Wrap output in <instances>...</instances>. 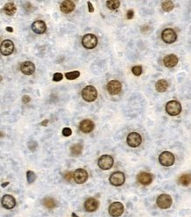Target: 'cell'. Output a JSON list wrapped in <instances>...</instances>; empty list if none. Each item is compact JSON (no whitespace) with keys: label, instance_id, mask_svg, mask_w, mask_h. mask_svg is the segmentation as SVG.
Returning <instances> with one entry per match:
<instances>
[{"label":"cell","instance_id":"cell-8","mask_svg":"<svg viewBox=\"0 0 191 217\" xmlns=\"http://www.w3.org/2000/svg\"><path fill=\"white\" fill-rule=\"evenodd\" d=\"M124 212V206L123 204L119 201L113 202L109 206L108 213L112 217H120Z\"/></svg>","mask_w":191,"mask_h":217},{"label":"cell","instance_id":"cell-11","mask_svg":"<svg viewBox=\"0 0 191 217\" xmlns=\"http://www.w3.org/2000/svg\"><path fill=\"white\" fill-rule=\"evenodd\" d=\"M122 83L118 80H111L107 84V91L111 95H117L122 91Z\"/></svg>","mask_w":191,"mask_h":217},{"label":"cell","instance_id":"cell-3","mask_svg":"<svg viewBox=\"0 0 191 217\" xmlns=\"http://www.w3.org/2000/svg\"><path fill=\"white\" fill-rule=\"evenodd\" d=\"M159 161L161 165L168 167V166H172L174 164L175 157H174V154L169 151H163L159 156Z\"/></svg>","mask_w":191,"mask_h":217},{"label":"cell","instance_id":"cell-15","mask_svg":"<svg viewBox=\"0 0 191 217\" xmlns=\"http://www.w3.org/2000/svg\"><path fill=\"white\" fill-rule=\"evenodd\" d=\"M84 208L87 212H90V213L94 212V211L97 210L98 208H99V201L94 198H89L88 200H85V204H84Z\"/></svg>","mask_w":191,"mask_h":217},{"label":"cell","instance_id":"cell-33","mask_svg":"<svg viewBox=\"0 0 191 217\" xmlns=\"http://www.w3.org/2000/svg\"><path fill=\"white\" fill-rule=\"evenodd\" d=\"M28 146L29 149H31L32 151H35L37 148V142L35 141H30L28 143Z\"/></svg>","mask_w":191,"mask_h":217},{"label":"cell","instance_id":"cell-21","mask_svg":"<svg viewBox=\"0 0 191 217\" xmlns=\"http://www.w3.org/2000/svg\"><path fill=\"white\" fill-rule=\"evenodd\" d=\"M60 9L62 11V13H71L75 9V4L71 0H65L64 2H62V4L60 6Z\"/></svg>","mask_w":191,"mask_h":217},{"label":"cell","instance_id":"cell-44","mask_svg":"<svg viewBox=\"0 0 191 217\" xmlns=\"http://www.w3.org/2000/svg\"><path fill=\"white\" fill-rule=\"evenodd\" d=\"M2 80H3V77H2V76H1V75H0V82H1V81H2Z\"/></svg>","mask_w":191,"mask_h":217},{"label":"cell","instance_id":"cell-25","mask_svg":"<svg viewBox=\"0 0 191 217\" xmlns=\"http://www.w3.org/2000/svg\"><path fill=\"white\" fill-rule=\"evenodd\" d=\"M43 205L47 208H49V209H53V208H55L56 207H57V202H56V200L53 199V198H45L44 200H43Z\"/></svg>","mask_w":191,"mask_h":217},{"label":"cell","instance_id":"cell-16","mask_svg":"<svg viewBox=\"0 0 191 217\" xmlns=\"http://www.w3.org/2000/svg\"><path fill=\"white\" fill-rule=\"evenodd\" d=\"M32 30L37 34V35H42L44 34L47 30L46 23L43 20H36L32 24Z\"/></svg>","mask_w":191,"mask_h":217},{"label":"cell","instance_id":"cell-36","mask_svg":"<svg viewBox=\"0 0 191 217\" xmlns=\"http://www.w3.org/2000/svg\"><path fill=\"white\" fill-rule=\"evenodd\" d=\"M126 17H127L128 20H131V19H133V17H134V11L133 10H129L127 12V15H126Z\"/></svg>","mask_w":191,"mask_h":217},{"label":"cell","instance_id":"cell-43","mask_svg":"<svg viewBox=\"0 0 191 217\" xmlns=\"http://www.w3.org/2000/svg\"><path fill=\"white\" fill-rule=\"evenodd\" d=\"M3 136H4V134L2 133V132H0V138H1V137H3Z\"/></svg>","mask_w":191,"mask_h":217},{"label":"cell","instance_id":"cell-18","mask_svg":"<svg viewBox=\"0 0 191 217\" xmlns=\"http://www.w3.org/2000/svg\"><path fill=\"white\" fill-rule=\"evenodd\" d=\"M94 123L91 120H84L80 122L79 124V128L83 133H91L94 129Z\"/></svg>","mask_w":191,"mask_h":217},{"label":"cell","instance_id":"cell-39","mask_svg":"<svg viewBox=\"0 0 191 217\" xmlns=\"http://www.w3.org/2000/svg\"><path fill=\"white\" fill-rule=\"evenodd\" d=\"M48 123H49V120H44L43 122H42V126L46 127L48 125Z\"/></svg>","mask_w":191,"mask_h":217},{"label":"cell","instance_id":"cell-40","mask_svg":"<svg viewBox=\"0 0 191 217\" xmlns=\"http://www.w3.org/2000/svg\"><path fill=\"white\" fill-rule=\"evenodd\" d=\"M6 31H7V32H10V33H13V28H11V27H7V28H6Z\"/></svg>","mask_w":191,"mask_h":217},{"label":"cell","instance_id":"cell-19","mask_svg":"<svg viewBox=\"0 0 191 217\" xmlns=\"http://www.w3.org/2000/svg\"><path fill=\"white\" fill-rule=\"evenodd\" d=\"M163 63L164 65L167 68H173L174 66H176L178 63V57L174 54L171 55H167L164 57L163 59Z\"/></svg>","mask_w":191,"mask_h":217},{"label":"cell","instance_id":"cell-6","mask_svg":"<svg viewBox=\"0 0 191 217\" xmlns=\"http://www.w3.org/2000/svg\"><path fill=\"white\" fill-rule=\"evenodd\" d=\"M161 38H162L164 42H166L167 44H172V43L176 42L177 35L174 29L166 28L163 30L162 34H161Z\"/></svg>","mask_w":191,"mask_h":217},{"label":"cell","instance_id":"cell-22","mask_svg":"<svg viewBox=\"0 0 191 217\" xmlns=\"http://www.w3.org/2000/svg\"><path fill=\"white\" fill-rule=\"evenodd\" d=\"M168 82L165 79H160L159 81H157V83L155 84V89L159 92H165L168 89Z\"/></svg>","mask_w":191,"mask_h":217},{"label":"cell","instance_id":"cell-37","mask_svg":"<svg viewBox=\"0 0 191 217\" xmlns=\"http://www.w3.org/2000/svg\"><path fill=\"white\" fill-rule=\"evenodd\" d=\"M30 100H31V98H30L28 95H24V96L22 97V102H23L24 104H28V103H29Z\"/></svg>","mask_w":191,"mask_h":217},{"label":"cell","instance_id":"cell-29","mask_svg":"<svg viewBox=\"0 0 191 217\" xmlns=\"http://www.w3.org/2000/svg\"><path fill=\"white\" fill-rule=\"evenodd\" d=\"M80 76V72L79 71H71V72H67L65 73V77L69 80H74L77 79Z\"/></svg>","mask_w":191,"mask_h":217},{"label":"cell","instance_id":"cell-38","mask_svg":"<svg viewBox=\"0 0 191 217\" xmlns=\"http://www.w3.org/2000/svg\"><path fill=\"white\" fill-rule=\"evenodd\" d=\"M87 6H88V9H89V13H92L94 12V8H93L92 3H91L90 1L87 2Z\"/></svg>","mask_w":191,"mask_h":217},{"label":"cell","instance_id":"cell-28","mask_svg":"<svg viewBox=\"0 0 191 217\" xmlns=\"http://www.w3.org/2000/svg\"><path fill=\"white\" fill-rule=\"evenodd\" d=\"M179 182L184 186H187L190 184V175L189 174H183L179 178Z\"/></svg>","mask_w":191,"mask_h":217},{"label":"cell","instance_id":"cell-4","mask_svg":"<svg viewBox=\"0 0 191 217\" xmlns=\"http://www.w3.org/2000/svg\"><path fill=\"white\" fill-rule=\"evenodd\" d=\"M97 44H98V39L92 34H87L82 39V45L85 49H94L97 46Z\"/></svg>","mask_w":191,"mask_h":217},{"label":"cell","instance_id":"cell-7","mask_svg":"<svg viewBox=\"0 0 191 217\" xmlns=\"http://www.w3.org/2000/svg\"><path fill=\"white\" fill-rule=\"evenodd\" d=\"M98 165L100 169L107 171L112 168L114 165L113 157L109 155H103L101 156L98 160Z\"/></svg>","mask_w":191,"mask_h":217},{"label":"cell","instance_id":"cell-13","mask_svg":"<svg viewBox=\"0 0 191 217\" xmlns=\"http://www.w3.org/2000/svg\"><path fill=\"white\" fill-rule=\"evenodd\" d=\"M73 178L77 184H84L88 179V172L85 169H77L73 172Z\"/></svg>","mask_w":191,"mask_h":217},{"label":"cell","instance_id":"cell-9","mask_svg":"<svg viewBox=\"0 0 191 217\" xmlns=\"http://www.w3.org/2000/svg\"><path fill=\"white\" fill-rule=\"evenodd\" d=\"M109 182L112 186H121L125 182V175L122 171H115L109 177Z\"/></svg>","mask_w":191,"mask_h":217},{"label":"cell","instance_id":"cell-24","mask_svg":"<svg viewBox=\"0 0 191 217\" xmlns=\"http://www.w3.org/2000/svg\"><path fill=\"white\" fill-rule=\"evenodd\" d=\"M83 151V146L80 143H76L71 147V154L74 156H78L82 153Z\"/></svg>","mask_w":191,"mask_h":217},{"label":"cell","instance_id":"cell-35","mask_svg":"<svg viewBox=\"0 0 191 217\" xmlns=\"http://www.w3.org/2000/svg\"><path fill=\"white\" fill-rule=\"evenodd\" d=\"M64 178H65L67 181H71V179L73 178V172L69 171V172L65 173V175H64Z\"/></svg>","mask_w":191,"mask_h":217},{"label":"cell","instance_id":"cell-31","mask_svg":"<svg viewBox=\"0 0 191 217\" xmlns=\"http://www.w3.org/2000/svg\"><path fill=\"white\" fill-rule=\"evenodd\" d=\"M131 72L133 73V75H135V76L139 77L142 74V72H143L142 67L141 66H139V65H138V66H134V67H132V69H131Z\"/></svg>","mask_w":191,"mask_h":217},{"label":"cell","instance_id":"cell-26","mask_svg":"<svg viewBox=\"0 0 191 217\" xmlns=\"http://www.w3.org/2000/svg\"><path fill=\"white\" fill-rule=\"evenodd\" d=\"M161 7H162V10L164 12H171L174 7V5L173 3V1H170V0H166V1H163L162 4H161Z\"/></svg>","mask_w":191,"mask_h":217},{"label":"cell","instance_id":"cell-2","mask_svg":"<svg viewBox=\"0 0 191 217\" xmlns=\"http://www.w3.org/2000/svg\"><path fill=\"white\" fill-rule=\"evenodd\" d=\"M166 112L171 116H176L182 112V105L176 100L168 101L166 105Z\"/></svg>","mask_w":191,"mask_h":217},{"label":"cell","instance_id":"cell-42","mask_svg":"<svg viewBox=\"0 0 191 217\" xmlns=\"http://www.w3.org/2000/svg\"><path fill=\"white\" fill-rule=\"evenodd\" d=\"M71 216H72V217H78V215H77L75 214V213H72V214H71Z\"/></svg>","mask_w":191,"mask_h":217},{"label":"cell","instance_id":"cell-30","mask_svg":"<svg viewBox=\"0 0 191 217\" xmlns=\"http://www.w3.org/2000/svg\"><path fill=\"white\" fill-rule=\"evenodd\" d=\"M27 179H28V183L35 182L36 179V173L34 171H28L27 172Z\"/></svg>","mask_w":191,"mask_h":217},{"label":"cell","instance_id":"cell-34","mask_svg":"<svg viewBox=\"0 0 191 217\" xmlns=\"http://www.w3.org/2000/svg\"><path fill=\"white\" fill-rule=\"evenodd\" d=\"M62 133H63L64 136L68 137V136H71V134H72V131H71V129L70 127H64V129H63V131H62Z\"/></svg>","mask_w":191,"mask_h":217},{"label":"cell","instance_id":"cell-27","mask_svg":"<svg viewBox=\"0 0 191 217\" xmlns=\"http://www.w3.org/2000/svg\"><path fill=\"white\" fill-rule=\"evenodd\" d=\"M121 2L119 0H108L106 2L107 7L109 10H116L120 6Z\"/></svg>","mask_w":191,"mask_h":217},{"label":"cell","instance_id":"cell-20","mask_svg":"<svg viewBox=\"0 0 191 217\" xmlns=\"http://www.w3.org/2000/svg\"><path fill=\"white\" fill-rule=\"evenodd\" d=\"M137 181L143 186H148L152 181V176L148 172H140L137 175Z\"/></svg>","mask_w":191,"mask_h":217},{"label":"cell","instance_id":"cell-23","mask_svg":"<svg viewBox=\"0 0 191 217\" xmlns=\"http://www.w3.org/2000/svg\"><path fill=\"white\" fill-rule=\"evenodd\" d=\"M4 11L9 16H13L16 12V6L14 5V3L9 2L7 4H6V6L4 7Z\"/></svg>","mask_w":191,"mask_h":217},{"label":"cell","instance_id":"cell-1","mask_svg":"<svg viewBox=\"0 0 191 217\" xmlns=\"http://www.w3.org/2000/svg\"><path fill=\"white\" fill-rule=\"evenodd\" d=\"M81 95H82V98H84V100L87 101V102H92L97 98L98 91L94 86L87 85L82 90Z\"/></svg>","mask_w":191,"mask_h":217},{"label":"cell","instance_id":"cell-17","mask_svg":"<svg viewBox=\"0 0 191 217\" xmlns=\"http://www.w3.org/2000/svg\"><path fill=\"white\" fill-rule=\"evenodd\" d=\"M21 70L25 75H32L36 71V66L32 62L27 61V62H24L21 65Z\"/></svg>","mask_w":191,"mask_h":217},{"label":"cell","instance_id":"cell-41","mask_svg":"<svg viewBox=\"0 0 191 217\" xmlns=\"http://www.w3.org/2000/svg\"><path fill=\"white\" fill-rule=\"evenodd\" d=\"M8 185H9V182L3 183V184H2V185H1V186H2V187H6V186H7Z\"/></svg>","mask_w":191,"mask_h":217},{"label":"cell","instance_id":"cell-5","mask_svg":"<svg viewBox=\"0 0 191 217\" xmlns=\"http://www.w3.org/2000/svg\"><path fill=\"white\" fill-rule=\"evenodd\" d=\"M173 200L169 194L163 193L157 198V205L161 209H167L172 206Z\"/></svg>","mask_w":191,"mask_h":217},{"label":"cell","instance_id":"cell-32","mask_svg":"<svg viewBox=\"0 0 191 217\" xmlns=\"http://www.w3.org/2000/svg\"><path fill=\"white\" fill-rule=\"evenodd\" d=\"M63 74L62 73H59V72H57V73H55L54 74V76H53V81L54 82H59V81H61L62 79H63Z\"/></svg>","mask_w":191,"mask_h":217},{"label":"cell","instance_id":"cell-14","mask_svg":"<svg viewBox=\"0 0 191 217\" xmlns=\"http://www.w3.org/2000/svg\"><path fill=\"white\" fill-rule=\"evenodd\" d=\"M1 203L6 209H13L16 206V200L13 196L10 194H6L2 198Z\"/></svg>","mask_w":191,"mask_h":217},{"label":"cell","instance_id":"cell-12","mask_svg":"<svg viewBox=\"0 0 191 217\" xmlns=\"http://www.w3.org/2000/svg\"><path fill=\"white\" fill-rule=\"evenodd\" d=\"M142 142L141 135L137 132H131L128 134L127 143L129 147L137 148L138 147Z\"/></svg>","mask_w":191,"mask_h":217},{"label":"cell","instance_id":"cell-10","mask_svg":"<svg viewBox=\"0 0 191 217\" xmlns=\"http://www.w3.org/2000/svg\"><path fill=\"white\" fill-rule=\"evenodd\" d=\"M14 51V44L11 40H5L0 45V52L3 56H10Z\"/></svg>","mask_w":191,"mask_h":217}]
</instances>
